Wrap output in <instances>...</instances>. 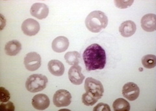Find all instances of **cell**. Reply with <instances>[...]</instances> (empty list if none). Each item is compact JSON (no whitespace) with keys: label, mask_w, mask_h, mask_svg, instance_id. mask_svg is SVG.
<instances>
[{"label":"cell","mask_w":156,"mask_h":111,"mask_svg":"<svg viewBox=\"0 0 156 111\" xmlns=\"http://www.w3.org/2000/svg\"><path fill=\"white\" fill-rule=\"evenodd\" d=\"M83 59L87 71L102 70L106 64L105 51L99 44H91L84 51Z\"/></svg>","instance_id":"cell-1"},{"label":"cell","mask_w":156,"mask_h":111,"mask_svg":"<svg viewBox=\"0 0 156 111\" xmlns=\"http://www.w3.org/2000/svg\"><path fill=\"white\" fill-rule=\"evenodd\" d=\"M108 24V18L105 14L100 11L91 12L85 19V26L92 33H99Z\"/></svg>","instance_id":"cell-2"},{"label":"cell","mask_w":156,"mask_h":111,"mask_svg":"<svg viewBox=\"0 0 156 111\" xmlns=\"http://www.w3.org/2000/svg\"><path fill=\"white\" fill-rule=\"evenodd\" d=\"M48 82L47 77L42 74H33L26 82V89L32 93L38 92L46 87Z\"/></svg>","instance_id":"cell-3"},{"label":"cell","mask_w":156,"mask_h":111,"mask_svg":"<svg viewBox=\"0 0 156 111\" xmlns=\"http://www.w3.org/2000/svg\"><path fill=\"white\" fill-rule=\"evenodd\" d=\"M84 86L86 92L90 93L98 99L103 96L104 89L100 81L94 78H88L85 80Z\"/></svg>","instance_id":"cell-4"},{"label":"cell","mask_w":156,"mask_h":111,"mask_svg":"<svg viewBox=\"0 0 156 111\" xmlns=\"http://www.w3.org/2000/svg\"><path fill=\"white\" fill-rule=\"evenodd\" d=\"M72 95L69 92L61 89L58 90L53 95V101L57 107H67L71 103Z\"/></svg>","instance_id":"cell-5"},{"label":"cell","mask_w":156,"mask_h":111,"mask_svg":"<svg viewBox=\"0 0 156 111\" xmlns=\"http://www.w3.org/2000/svg\"><path fill=\"white\" fill-rule=\"evenodd\" d=\"M23 62L27 70L34 71L41 66V57L36 52H30L26 55Z\"/></svg>","instance_id":"cell-6"},{"label":"cell","mask_w":156,"mask_h":111,"mask_svg":"<svg viewBox=\"0 0 156 111\" xmlns=\"http://www.w3.org/2000/svg\"><path fill=\"white\" fill-rule=\"evenodd\" d=\"M22 30L27 36H35L40 31V25L37 20L28 18L22 23Z\"/></svg>","instance_id":"cell-7"},{"label":"cell","mask_w":156,"mask_h":111,"mask_svg":"<svg viewBox=\"0 0 156 111\" xmlns=\"http://www.w3.org/2000/svg\"><path fill=\"white\" fill-rule=\"evenodd\" d=\"M140 94V89L137 85L134 83H126L122 88V95L125 98L129 101H134L138 98Z\"/></svg>","instance_id":"cell-8"},{"label":"cell","mask_w":156,"mask_h":111,"mask_svg":"<svg viewBox=\"0 0 156 111\" xmlns=\"http://www.w3.org/2000/svg\"><path fill=\"white\" fill-rule=\"evenodd\" d=\"M68 78L72 84L80 85L83 83L85 76L81 72V67L79 65L72 66L68 71Z\"/></svg>","instance_id":"cell-9"},{"label":"cell","mask_w":156,"mask_h":111,"mask_svg":"<svg viewBox=\"0 0 156 111\" xmlns=\"http://www.w3.org/2000/svg\"><path fill=\"white\" fill-rule=\"evenodd\" d=\"M30 13L38 20L46 18L49 14V8L44 3H37L33 4L30 9Z\"/></svg>","instance_id":"cell-10"},{"label":"cell","mask_w":156,"mask_h":111,"mask_svg":"<svg viewBox=\"0 0 156 111\" xmlns=\"http://www.w3.org/2000/svg\"><path fill=\"white\" fill-rule=\"evenodd\" d=\"M33 107L38 110H44L50 106V101L48 95L44 94L35 95L32 99Z\"/></svg>","instance_id":"cell-11"},{"label":"cell","mask_w":156,"mask_h":111,"mask_svg":"<svg viewBox=\"0 0 156 111\" xmlns=\"http://www.w3.org/2000/svg\"><path fill=\"white\" fill-rule=\"evenodd\" d=\"M141 27L146 32H153L156 29V16L154 14H148L141 19Z\"/></svg>","instance_id":"cell-12"},{"label":"cell","mask_w":156,"mask_h":111,"mask_svg":"<svg viewBox=\"0 0 156 111\" xmlns=\"http://www.w3.org/2000/svg\"><path fill=\"white\" fill-rule=\"evenodd\" d=\"M69 46V40L65 36H60L55 38L51 44L52 50L56 53L65 51Z\"/></svg>","instance_id":"cell-13"},{"label":"cell","mask_w":156,"mask_h":111,"mask_svg":"<svg viewBox=\"0 0 156 111\" xmlns=\"http://www.w3.org/2000/svg\"><path fill=\"white\" fill-rule=\"evenodd\" d=\"M136 30L135 23L131 20H127L121 23L119 27V32L124 37H130L133 35Z\"/></svg>","instance_id":"cell-14"},{"label":"cell","mask_w":156,"mask_h":111,"mask_svg":"<svg viewBox=\"0 0 156 111\" xmlns=\"http://www.w3.org/2000/svg\"><path fill=\"white\" fill-rule=\"evenodd\" d=\"M48 70L50 73L57 77L62 76L65 73V66L62 62L58 60H51L48 62Z\"/></svg>","instance_id":"cell-15"},{"label":"cell","mask_w":156,"mask_h":111,"mask_svg":"<svg viewBox=\"0 0 156 111\" xmlns=\"http://www.w3.org/2000/svg\"><path fill=\"white\" fill-rule=\"evenodd\" d=\"M22 50L21 43L18 40H11L8 42L5 46V51L7 55L15 56Z\"/></svg>","instance_id":"cell-16"},{"label":"cell","mask_w":156,"mask_h":111,"mask_svg":"<svg viewBox=\"0 0 156 111\" xmlns=\"http://www.w3.org/2000/svg\"><path fill=\"white\" fill-rule=\"evenodd\" d=\"M115 111H129L131 109L130 104L123 98L116 99L113 103Z\"/></svg>","instance_id":"cell-17"},{"label":"cell","mask_w":156,"mask_h":111,"mask_svg":"<svg viewBox=\"0 0 156 111\" xmlns=\"http://www.w3.org/2000/svg\"><path fill=\"white\" fill-rule=\"evenodd\" d=\"M65 59L68 64L78 65L80 62V54L77 51H69L65 54Z\"/></svg>","instance_id":"cell-18"},{"label":"cell","mask_w":156,"mask_h":111,"mask_svg":"<svg viewBox=\"0 0 156 111\" xmlns=\"http://www.w3.org/2000/svg\"><path fill=\"white\" fill-rule=\"evenodd\" d=\"M142 64L146 68H154L156 66V57L154 55H146L142 58Z\"/></svg>","instance_id":"cell-19"},{"label":"cell","mask_w":156,"mask_h":111,"mask_svg":"<svg viewBox=\"0 0 156 111\" xmlns=\"http://www.w3.org/2000/svg\"><path fill=\"white\" fill-rule=\"evenodd\" d=\"M99 99L95 98L89 92H86L82 95V102L87 106H92Z\"/></svg>","instance_id":"cell-20"},{"label":"cell","mask_w":156,"mask_h":111,"mask_svg":"<svg viewBox=\"0 0 156 111\" xmlns=\"http://www.w3.org/2000/svg\"><path fill=\"white\" fill-rule=\"evenodd\" d=\"M11 98L9 92L3 87H0V101L2 103L7 102Z\"/></svg>","instance_id":"cell-21"},{"label":"cell","mask_w":156,"mask_h":111,"mask_svg":"<svg viewBox=\"0 0 156 111\" xmlns=\"http://www.w3.org/2000/svg\"><path fill=\"white\" fill-rule=\"evenodd\" d=\"M15 109L14 105L11 101H7V103H5V102L2 103L0 105V110L4 111V110H8V111H14Z\"/></svg>","instance_id":"cell-22"},{"label":"cell","mask_w":156,"mask_h":111,"mask_svg":"<svg viewBox=\"0 0 156 111\" xmlns=\"http://www.w3.org/2000/svg\"><path fill=\"white\" fill-rule=\"evenodd\" d=\"M133 1H115L114 3L116 7L119 9H126L131 6L133 4Z\"/></svg>","instance_id":"cell-23"},{"label":"cell","mask_w":156,"mask_h":111,"mask_svg":"<svg viewBox=\"0 0 156 111\" xmlns=\"http://www.w3.org/2000/svg\"><path fill=\"white\" fill-rule=\"evenodd\" d=\"M93 111H111V109L107 104L100 103L93 109Z\"/></svg>","instance_id":"cell-24"},{"label":"cell","mask_w":156,"mask_h":111,"mask_svg":"<svg viewBox=\"0 0 156 111\" xmlns=\"http://www.w3.org/2000/svg\"><path fill=\"white\" fill-rule=\"evenodd\" d=\"M1 18H2V20H1V21H2V26H1V29H3V27H4V26H5V22H3V20H5V18H4V17L3 16L2 14H1Z\"/></svg>","instance_id":"cell-25"},{"label":"cell","mask_w":156,"mask_h":111,"mask_svg":"<svg viewBox=\"0 0 156 111\" xmlns=\"http://www.w3.org/2000/svg\"><path fill=\"white\" fill-rule=\"evenodd\" d=\"M140 71H143V68H139Z\"/></svg>","instance_id":"cell-26"}]
</instances>
